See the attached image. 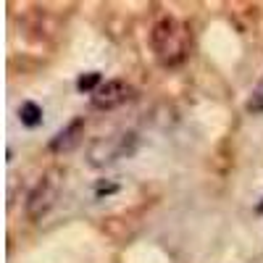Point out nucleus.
I'll list each match as a JSON object with an SVG mask.
<instances>
[{
	"instance_id": "f257e3e1",
	"label": "nucleus",
	"mask_w": 263,
	"mask_h": 263,
	"mask_svg": "<svg viewBox=\"0 0 263 263\" xmlns=\"http://www.w3.org/2000/svg\"><path fill=\"white\" fill-rule=\"evenodd\" d=\"M150 48L161 66H179L190 53V29L177 18H161L150 32Z\"/></svg>"
},
{
	"instance_id": "f03ea898",
	"label": "nucleus",
	"mask_w": 263,
	"mask_h": 263,
	"mask_svg": "<svg viewBox=\"0 0 263 263\" xmlns=\"http://www.w3.org/2000/svg\"><path fill=\"white\" fill-rule=\"evenodd\" d=\"M137 147V137L132 135V132H119V135H111V137H100L90 145V153H87V158H90L92 166H108L119 158H126L132 156Z\"/></svg>"
},
{
	"instance_id": "7ed1b4c3",
	"label": "nucleus",
	"mask_w": 263,
	"mask_h": 263,
	"mask_svg": "<svg viewBox=\"0 0 263 263\" xmlns=\"http://www.w3.org/2000/svg\"><path fill=\"white\" fill-rule=\"evenodd\" d=\"M61 184H63V171L61 168H50L42 174V179L37 182V187L29 192V200H27V216L32 221L42 218L53 203L58 200V192H61Z\"/></svg>"
},
{
	"instance_id": "20e7f679",
	"label": "nucleus",
	"mask_w": 263,
	"mask_h": 263,
	"mask_svg": "<svg viewBox=\"0 0 263 263\" xmlns=\"http://www.w3.org/2000/svg\"><path fill=\"white\" fill-rule=\"evenodd\" d=\"M132 92L135 90H132L124 79H108L92 92V105L98 111H114V108L124 105L132 98Z\"/></svg>"
},
{
	"instance_id": "39448f33",
	"label": "nucleus",
	"mask_w": 263,
	"mask_h": 263,
	"mask_svg": "<svg viewBox=\"0 0 263 263\" xmlns=\"http://www.w3.org/2000/svg\"><path fill=\"white\" fill-rule=\"evenodd\" d=\"M82 135H84V119H74L69 126L61 129L58 135L50 140V153H69V150H74L79 145Z\"/></svg>"
},
{
	"instance_id": "423d86ee",
	"label": "nucleus",
	"mask_w": 263,
	"mask_h": 263,
	"mask_svg": "<svg viewBox=\"0 0 263 263\" xmlns=\"http://www.w3.org/2000/svg\"><path fill=\"white\" fill-rule=\"evenodd\" d=\"M18 116H21V124L24 126H37L40 121H42V108L37 105V103H32V100H27L24 105L18 108Z\"/></svg>"
},
{
	"instance_id": "0eeeda50",
	"label": "nucleus",
	"mask_w": 263,
	"mask_h": 263,
	"mask_svg": "<svg viewBox=\"0 0 263 263\" xmlns=\"http://www.w3.org/2000/svg\"><path fill=\"white\" fill-rule=\"evenodd\" d=\"M100 84H103V82H100V74H98V71H90V74H82V77L77 79V90H79V92H95Z\"/></svg>"
},
{
	"instance_id": "6e6552de",
	"label": "nucleus",
	"mask_w": 263,
	"mask_h": 263,
	"mask_svg": "<svg viewBox=\"0 0 263 263\" xmlns=\"http://www.w3.org/2000/svg\"><path fill=\"white\" fill-rule=\"evenodd\" d=\"M248 111H253V114H260V111H263V82L253 90V95H250V100H248Z\"/></svg>"
}]
</instances>
